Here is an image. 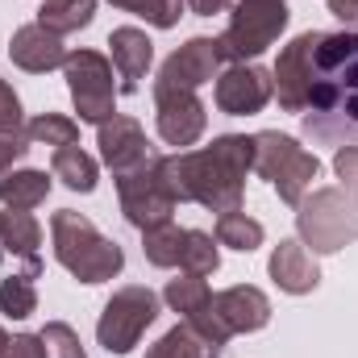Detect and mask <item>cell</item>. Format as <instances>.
<instances>
[{
  "label": "cell",
  "mask_w": 358,
  "mask_h": 358,
  "mask_svg": "<svg viewBox=\"0 0 358 358\" xmlns=\"http://www.w3.org/2000/svg\"><path fill=\"white\" fill-rule=\"evenodd\" d=\"M29 155V146H25V134L21 138H0V179L13 171V163H21Z\"/></svg>",
  "instance_id": "e575fe53"
},
{
  "label": "cell",
  "mask_w": 358,
  "mask_h": 358,
  "mask_svg": "<svg viewBox=\"0 0 358 358\" xmlns=\"http://www.w3.org/2000/svg\"><path fill=\"white\" fill-rule=\"evenodd\" d=\"M92 17H96V0H42V8H38V25L59 38L88 29Z\"/></svg>",
  "instance_id": "44dd1931"
},
{
  "label": "cell",
  "mask_w": 358,
  "mask_h": 358,
  "mask_svg": "<svg viewBox=\"0 0 358 358\" xmlns=\"http://www.w3.org/2000/svg\"><path fill=\"white\" fill-rule=\"evenodd\" d=\"M334 171L342 179V187L358 196V146H338V155H334Z\"/></svg>",
  "instance_id": "d6a6232c"
},
{
  "label": "cell",
  "mask_w": 358,
  "mask_h": 358,
  "mask_svg": "<svg viewBox=\"0 0 358 358\" xmlns=\"http://www.w3.org/2000/svg\"><path fill=\"white\" fill-rule=\"evenodd\" d=\"M50 246H55L59 267L71 271L80 283H104L125 267V250L117 242H108L76 208H59L50 217Z\"/></svg>",
  "instance_id": "3957f363"
},
{
  "label": "cell",
  "mask_w": 358,
  "mask_h": 358,
  "mask_svg": "<svg viewBox=\"0 0 358 358\" xmlns=\"http://www.w3.org/2000/svg\"><path fill=\"white\" fill-rule=\"evenodd\" d=\"M0 313L13 317V321H25L38 313V283L34 275H13V279H0Z\"/></svg>",
  "instance_id": "83f0119b"
},
{
  "label": "cell",
  "mask_w": 358,
  "mask_h": 358,
  "mask_svg": "<svg viewBox=\"0 0 358 358\" xmlns=\"http://www.w3.org/2000/svg\"><path fill=\"white\" fill-rule=\"evenodd\" d=\"M283 4H287V0H283Z\"/></svg>",
  "instance_id": "ab89813d"
},
{
  "label": "cell",
  "mask_w": 358,
  "mask_h": 358,
  "mask_svg": "<svg viewBox=\"0 0 358 358\" xmlns=\"http://www.w3.org/2000/svg\"><path fill=\"white\" fill-rule=\"evenodd\" d=\"M0 246L17 259H25V271L38 279L42 275V259H38V246H42V225L34 221V213L25 208H4L0 213Z\"/></svg>",
  "instance_id": "d6986e66"
},
{
  "label": "cell",
  "mask_w": 358,
  "mask_h": 358,
  "mask_svg": "<svg viewBox=\"0 0 358 358\" xmlns=\"http://www.w3.org/2000/svg\"><path fill=\"white\" fill-rule=\"evenodd\" d=\"M96 146H100V159H104V167L113 171V179L155 159V146L146 142V129H142L134 117H121V113L100 125Z\"/></svg>",
  "instance_id": "5bb4252c"
},
{
  "label": "cell",
  "mask_w": 358,
  "mask_h": 358,
  "mask_svg": "<svg viewBox=\"0 0 358 358\" xmlns=\"http://www.w3.org/2000/svg\"><path fill=\"white\" fill-rule=\"evenodd\" d=\"M313 46H317V29L292 38L275 67H271V84H275V96H279V108L283 113H304L308 104V76H313Z\"/></svg>",
  "instance_id": "4fadbf2b"
},
{
  "label": "cell",
  "mask_w": 358,
  "mask_h": 358,
  "mask_svg": "<svg viewBox=\"0 0 358 358\" xmlns=\"http://www.w3.org/2000/svg\"><path fill=\"white\" fill-rule=\"evenodd\" d=\"M67 88L76 100L80 121L88 125H104L108 117H117V84H113V63L100 50H71L63 63Z\"/></svg>",
  "instance_id": "9c48e42d"
},
{
  "label": "cell",
  "mask_w": 358,
  "mask_h": 358,
  "mask_svg": "<svg viewBox=\"0 0 358 358\" xmlns=\"http://www.w3.org/2000/svg\"><path fill=\"white\" fill-rule=\"evenodd\" d=\"M50 196V179L46 171H8L0 179V204L4 208H38Z\"/></svg>",
  "instance_id": "7402d4cb"
},
{
  "label": "cell",
  "mask_w": 358,
  "mask_h": 358,
  "mask_svg": "<svg viewBox=\"0 0 358 358\" xmlns=\"http://www.w3.org/2000/svg\"><path fill=\"white\" fill-rule=\"evenodd\" d=\"M117 196H121V213L134 229H150V225H163L171 221V213L179 208L176 192L163 176V155H155L150 163L117 176Z\"/></svg>",
  "instance_id": "ba28073f"
},
{
  "label": "cell",
  "mask_w": 358,
  "mask_h": 358,
  "mask_svg": "<svg viewBox=\"0 0 358 358\" xmlns=\"http://www.w3.org/2000/svg\"><path fill=\"white\" fill-rule=\"evenodd\" d=\"M8 59H13V67H21V71H29V76H46V71H55V67L67 63V50H63V38H59V34H50V29H42V25L34 21V25L13 29V38H8Z\"/></svg>",
  "instance_id": "e0dca14e"
},
{
  "label": "cell",
  "mask_w": 358,
  "mask_h": 358,
  "mask_svg": "<svg viewBox=\"0 0 358 358\" xmlns=\"http://www.w3.org/2000/svg\"><path fill=\"white\" fill-rule=\"evenodd\" d=\"M21 129H25L21 100H17V92L0 80V138H21Z\"/></svg>",
  "instance_id": "1f68e13d"
},
{
  "label": "cell",
  "mask_w": 358,
  "mask_h": 358,
  "mask_svg": "<svg viewBox=\"0 0 358 358\" xmlns=\"http://www.w3.org/2000/svg\"><path fill=\"white\" fill-rule=\"evenodd\" d=\"M271 96H275L271 71L255 67V63H229L213 88V100L225 117H255L271 104Z\"/></svg>",
  "instance_id": "8fae6325"
},
{
  "label": "cell",
  "mask_w": 358,
  "mask_h": 358,
  "mask_svg": "<svg viewBox=\"0 0 358 358\" xmlns=\"http://www.w3.org/2000/svg\"><path fill=\"white\" fill-rule=\"evenodd\" d=\"M300 125L313 142L358 146V29H317L308 104Z\"/></svg>",
  "instance_id": "6da1fadb"
},
{
  "label": "cell",
  "mask_w": 358,
  "mask_h": 358,
  "mask_svg": "<svg viewBox=\"0 0 358 358\" xmlns=\"http://www.w3.org/2000/svg\"><path fill=\"white\" fill-rule=\"evenodd\" d=\"M287 21H292V13H287L283 0H238L225 34L217 38L225 63H250V59H259L267 46L279 42V34L287 29Z\"/></svg>",
  "instance_id": "8992f818"
},
{
  "label": "cell",
  "mask_w": 358,
  "mask_h": 358,
  "mask_svg": "<svg viewBox=\"0 0 358 358\" xmlns=\"http://www.w3.org/2000/svg\"><path fill=\"white\" fill-rule=\"evenodd\" d=\"M208 308H213V317L229 329V338H234V334H259L271 321L267 292H259V287H250V283H238V287L217 292V296L208 300Z\"/></svg>",
  "instance_id": "9a60e30c"
},
{
  "label": "cell",
  "mask_w": 358,
  "mask_h": 358,
  "mask_svg": "<svg viewBox=\"0 0 358 358\" xmlns=\"http://www.w3.org/2000/svg\"><path fill=\"white\" fill-rule=\"evenodd\" d=\"M25 138L38 142V146L63 150V146H76V142H80V121H71V117H63V113H38V117L25 125Z\"/></svg>",
  "instance_id": "484cf974"
},
{
  "label": "cell",
  "mask_w": 358,
  "mask_h": 358,
  "mask_svg": "<svg viewBox=\"0 0 358 358\" xmlns=\"http://www.w3.org/2000/svg\"><path fill=\"white\" fill-rule=\"evenodd\" d=\"M255 171L279 192L283 204L296 208L308 196L313 179L321 176V159L308 155L296 138H287L279 129H263V134H255Z\"/></svg>",
  "instance_id": "5b68a950"
},
{
  "label": "cell",
  "mask_w": 358,
  "mask_h": 358,
  "mask_svg": "<svg viewBox=\"0 0 358 358\" xmlns=\"http://www.w3.org/2000/svg\"><path fill=\"white\" fill-rule=\"evenodd\" d=\"M296 229L300 242L313 246V255H338L358 242V196L346 187H317L296 204Z\"/></svg>",
  "instance_id": "277c9868"
},
{
  "label": "cell",
  "mask_w": 358,
  "mask_h": 358,
  "mask_svg": "<svg viewBox=\"0 0 358 358\" xmlns=\"http://www.w3.org/2000/svg\"><path fill=\"white\" fill-rule=\"evenodd\" d=\"M255 171V138L221 134L208 150L163 155V176L179 204H200L208 213H238L246 200V176Z\"/></svg>",
  "instance_id": "7a4b0ae2"
},
{
  "label": "cell",
  "mask_w": 358,
  "mask_h": 358,
  "mask_svg": "<svg viewBox=\"0 0 358 358\" xmlns=\"http://www.w3.org/2000/svg\"><path fill=\"white\" fill-rule=\"evenodd\" d=\"M267 271H271V279H275V287L287 292V296H308V292H317V283H321L317 255H313L300 238H283V242L271 250Z\"/></svg>",
  "instance_id": "2e32d148"
},
{
  "label": "cell",
  "mask_w": 358,
  "mask_h": 358,
  "mask_svg": "<svg viewBox=\"0 0 358 358\" xmlns=\"http://www.w3.org/2000/svg\"><path fill=\"white\" fill-rule=\"evenodd\" d=\"M263 225L255 221V217H246L242 208L238 213H221L217 217V242L221 246H229V250H242V255H250V250H259L263 246Z\"/></svg>",
  "instance_id": "d4e9b609"
},
{
  "label": "cell",
  "mask_w": 358,
  "mask_h": 358,
  "mask_svg": "<svg viewBox=\"0 0 358 358\" xmlns=\"http://www.w3.org/2000/svg\"><path fill=\"white\" fill-rule=\"evenodd\" d=\"M50 171H55V179H63L71 192H96V179H100L96 159L84 155L80 146H63V150H55Z\"/></svg>",
  "instance_id": "603a6c76"
},
{
  "label": "cell",
  "mask_w": 358,
  "mask_h": 358,
  "mask_svg": "<svg viewBox=\"0 0 358 358\" xmlns=\"http://www.w3.org/2000/svg\"><path fill=\"white\" fill-rule=\"evenodd\" d=\"M4 346H8V334H4V329H0V355H4Z\"/></svg>",
  "instance_id": "74e56055"
},
{
  "label": "cell",
  "mask_w": 358,
  "mask_h": 358,
  "mask_svg": "<svg viewBox=\"0 0 358 358\" xmlns=\"http://www.w3.org/2000/svg\"><path fill=\"white\" fill-rule=\"evenodd\" d=\"M187 8H192L196 17H213V13L225 8V0H187Z\"/></svg>",
  "instance_id": "8d00e7d4"
},
{
  "label": "cell",
  "mask_w": 358,
  "mask_h": 358,
  "mask_svg": "<svg viewBox=\"0 0 358 358\" xmlns=\"http://www.w3.org/2000/svg\"><path fill=\"white\" fill-rule=\"evenodd\" d=\"M183 234L176 221H163V225H150L142 229V255L150 267H179V255H183Z\"/></svg>",
  "instance_id": "cb8c5ba5"
},
{
  "label": "cell",
  "mask_w": 358,
  "mask_h": 358,
  "mask_svg": "<svg viewBox=\"0 0 358 358\" xmlns=\"http://www.w3.org/2000/svg\"><path fill=\"white\" fill-rule=\"evenodd\" d=\"M108 50H113V71L121 76V92L125 96L138 92L146 71H150V63H155V42L146 38V29H138V25L113 29L108 34Z\"/></svg>",
  "instance_id": "ac0fdd59"
},
{
  "label": "cell",
  "mask_w": 358,
  "mask_h": 358,
  "mask_svg": "<svg viewBox=\"0 0 358 358\" xmlns=\"http://www.w3.org/2000/svg\"><path fill=\"white\" fill-rule=\"evenodd\" d=\"M0 255H4V246H0Z\"/></svg>",
  "instance_id": "f35d334b"
},
{
  "label": "cell",
  "mask_w": 358,
  "mask_h": 358,
  "mask_svg": "<svg viewBox=\"0 0 358 358\" xmlns=\"http://www.w3.org/2000/svg\"><path fill=\"white\" fill-rule=\"evenodd\" d=\"M179 267L187 271V275H213V271L221 267V250H217L213 234H204V229H187V234H183Z\"/></svg>",
  "instance_id": "f1b7e54d"
},
{
  "label": "cell",
  "mask_w": 358,
  "mask_h": 358,
  "mask_svg": "<svg viewBox=\"0 0 358 358\" xmlns=\"http://www.w3.org/2000/svg\"><path fill=\"white\" fill-rule=\"evenodd\" d=\"M159 321V296L146 287V283H129V287H117L96 321V342L108 350V355H129L146 329Z\"/></svg>",
  "instance_id": "52a82bcc"
},
{
  "label": "cell",
  "mask_w": 358,
  "mask_h": 358,
  "mask_svg": "<svg viewBox=\"0 0 358 358\" xmlns=\"http://www.w3.org/2000/svg\"><path fill=\"white\" fill-rule=\"evenodd\" d=\"M221 63H225V55H221V42H217V38H187L179 50L167 55V63L159 67L155 88L196 92L200 84H208V80L221 76Z\"/></svg>",
  "instance_id": "7c38bea8"
},
{
  "label": "cell",
  "mask_w": 358,
  "mask_h": 358,
  "mask_svg": "<svg viewBox=\"0 0 358 358\" xmlns=\"http://www.w3.org/2000/svg\"><path fill=\"white\" fill-rule=\"evenodd\" d=\"M113 8H121V13H134V17H146L155 29H171L179 25V17H183V4L187 0H108Z\"/></svg>",
  "instance_id": "f546056e"
},
{
  "label": "cell",
  "mask_w": 358,
  "mask_h": 358,
  "mask_svg": "<svg viewBox=\"0 0 358 358\" xmlns=\"http://www.w3.org/2000/svg\"><path fill=\"white\" fill-rule=\"evenodd\" d=\"M0 358H46V346H42L38 334H17V338H8Z\"/></svg>",
  "instance_id": "836d02e7"
},
{
  "label": "cell",
  "mask_w": 358,
  "mask_h": 358,
  "mask_svg": "<svg viewBox=\"0 0 358 358\" xmlns=\"http://www.w3.org/2000/svg\"><path fill=\"white\" fill-rule=\"evenodd\" d=\"M329 13L346 21V29H358V0H329Z\"/></svg>",
  "instance_id": "d590c367"
},
{
  "label": "cell",
  "mask_w": 358,
  "mask_h": 358,
  "mask_svg": "<svg viewBox=\"0 0 358 358\" xmlns=\"http://www.w3.org/2000/svg\"><path fill=\"white\" fill-rule=\"evenodd\" d=\"M146 358H221V346L208 342L192 321H179L176 329H167L150 350Z\"/></svg>",
  "instance_id": "ffe728a7"
},
{
  "label": "cell",
  "mask_w": 358,
  "mask_h": 358,
  "mask_svg": "<svg viewBox=\"0 0 358 358\" xmlns=\"http://www.w3.org/2000/svg\"><path fill=\"white\" fill-rule=\"evenodd\" d=\"M155 125L167 146H196L208 125L204 100L187 88H155Z\"/></svg>",
  "instance_id": "30bf717a"
},
{
  "label": "cell",
  "mask_w": 358,
  "mask_h": 358,
  "mask_svg": "<svg viewBox=\"0 0 358 358\" xmlns=\"http://www.w3.org/2000/svg\"><path fill=\"white\" fill-rule=\"evenodd\" d=\"M163 300L171 304V313H179V317H196V313L208 308L213 292H208L204 275H187V271H183V279H171V283H167Z\"/></svg>",
  "instance_id": "4316f807"
},
{
  "label": "cell",
  "mask_w": 358,
  "mask_h": 358,
  "mask_svg": "<svg viewBox=\"0 0 358 358\" xmlns=\"http://www.w3.org/2000/svg\"><path fill=\"white\" fill-rule=\"evenodd\" d=\"M38 338H42V346H46V358H88L80 334H76L67 321H50Z\"/></svg>",
  "instance_id": "4dcf8cb0"
}]
</instances>
